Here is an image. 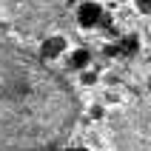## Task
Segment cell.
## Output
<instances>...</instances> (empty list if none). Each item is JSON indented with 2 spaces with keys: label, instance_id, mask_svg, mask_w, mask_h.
Here are the masks:
<instances>
[{
  "label": "cell",
  "instance_id": "277c9868",
  "mask_svg": "<svg viewBox=\"0 0 151 151\" xmlns=\"http://www.w3.org/2000/svg\"><path fill=\"white\" fill-rule=\"evenodd\" d=\"M68 54V40L63 37V34H51V37H46L40 46V57L46 60V63H51V60H60Z\"/></svg>",
  "mask_w": 151,
  "mask_h": 151
},
{
  "label": "cell",
  "instance_id": "5b68a950",
  "mask_svg": "<svg viewBox=\"0 0 151 151\" xmlns=\"http://www.w3.org/2000/svg\"><path fill=\"white\" fill-rule=\"evenodd\" d=\"M91 63V54L86 49H74V51H68V66L71 68H86Z\"/></svg>",
  "mask_w": 151,
  "mask_h": 151
},
{
  "label": "cell",
  "instance_id": "7a4b0ae2",
  "mask_svg": "<svg viewBox=\"0 0 151 151\" xmlns=\"http://www.w3.org/2000/svg\"><path fill=\"white\" fill-rule=\"evenodd\" d=\"M106 151H151V97H137L111 111L103 128Z\"/></svg>",
  "mask_w": 151,
  "mask_h": 151
},
{
  "label": "cell",
  "instance_id": "8992f818",
  "mask_svg": "<svg viewBox=\"0 0 151 151\" xmlns=\"http://www.w3.org/2000/svg\"><path fill=\"white\" fill-rule=\"evenodd\" d=\"M131 3H134V9L140 12V14L151 17V0H131Z\"/></svg>",
  "mask_w": 151,
  "mask_h": 151
},
{
  "label": "cell",
  "instance_id": "3957f363",
  "mask_svg": "<svg viewBox=\"0 0 151 151\" xmlns=\"http://www.w3.org/2000/svg\"><path fill=\"white\" fill-rule=\"evenodd\" d=\"M77 23L80 29H97L103 23V6L97 0H83L77 6Z\"/></svg>",
  "mask_w": 151,
  "mask_h": 151
},
{
  "label": "cell",
  "instance_id": "6da1fadb",
  "mask_svg": "<svg viewBox=\"0 0 151 151\" xmlns=\"http://www.w3.org/2000/svg\"><path fill=\"white\" fill-rule=\"evenodd\" d=\"M77 117L74 88L43 57L0 40V148L54 151Z\"/></svg>",
  "mask_w": 151,
  "mask_h": 151
}]
</instances>
